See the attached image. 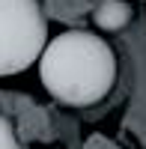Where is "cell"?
<instances>
[{"mask_svg": "<svg viewBox=\"0 0 146 149\" xmlns=\"http://www.w3.org/2000/svg\"><path fill=\"white\" fill-rule=\"evenodd\" d=\"M0 149H24L18 140H15V128L6 116H0Z\"/></svg>", "mask_w": 146, "mask_h": 149, "instance_id": "4", "label": "cell"}, {"mask_svg": "<svg viewBox=\"0 0 146 149\" xmlns=\"http://www.w3.org/2000/svg\"><path fill=\"white\" fill-rule=\"evenodd\" d=\"M92 21L99 30H122L131 21V6L125 0H102L92 9Z\"/></svg>", "mask_w": 146, "mask_h": 149, "instance_id": "3", "label": "cell"}, {"mask_svg": "<svg viewBox=\"0 0 146 149\" xmlns=\"http://www.w3.org/2000/svg\"><path fill=\"white\" fill-rule=\"evenodd\" d=\"M39 78L57 102L69 107H90L113 90L116 57L102 36L69 30L42 48Z\"/></svg>", "mask_w": 146, "mask_h": 149, "instance_id": "1", "label": "cell"}, {"mask_svg": "<svg viewBox=\"0 0 146 149\" xmlns=\"http://www.w3.org/2000/svg\"><path fill=\"white\" fill-rule=\"evenodd\" d=\"M48 24L39 0H0V74L24 72L39 60Z\"/></svg>", "mask_w": 146, "mask_h": 149, "instance_id": "2", "label": "cell"}]
</instances>
